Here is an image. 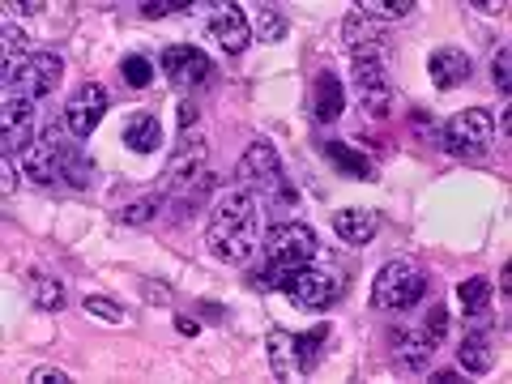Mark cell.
<instances>
[{"mask_svg": "<svg viewBox=\"0 0 512 384\" xmlns=\"http://www.w3.org/2000/svg\"><path fill=\"white\" fill-rule=\"evenodd\" d=\"M265 239L261 227V205H256L244 188H222L214 210H210V227H205V244L218 261H231V265H244L256 256Z\"/></svg>", "mask_w": 512, "mask_h": 384, "instance_id": "cell-1", "label": "cell"}, {"mask_svg": "<svg viewBox=\"0 0 512 384\" xmlns=\"http://www.w3.org/2000/svg\"><path fill=\"white\" fill-rule=\"evenodd\" d=\"M235 184L269 214H286V210H295L299 205V192L291 184V175H286L274 141H265V137L248 141V150H244V158H239V167H235Z\"/></svg>", "mask_w": 512, "mask_h": 384, "instance_id": "cell-2", "label": "cell"}, {"mask_svg": "<svg viewBox=\"0 0 512 384\" xmlns=\"http://www.w3.org/2000/svg\"><path fill=\"white\" fill-rule=\"evenodd\" d=\"M316 252H320V239L308 222H274L261 239V261L252 269V282L265 286V291H282V282L295 269L312 265Z\"/></svg>", "mask_w": 512, "mask_h": 384, "instance_id": "cell-3", "label": "cell"}, {"mask_svg": "<svg viewBox=\"0 0 512 384\" xmlns=\"http://www.w3.org/2000/svg\"><path fill=\"white\" fill-rule=\"evenodd\" d=\"M448 338V308L436 303L419 325H397L389 329V359H393V372L402 376H423L427 363L436 359L440 342Z\"/></svg>", "mask_w": 512, "mask_h": 384, "instance_id": "cell-4", "label": "cell"}, {"mask_svg": "<svg viewBox=\"0 0 512 384\" xmlns=\"http://www.w3.org/2000/svg\"><path fill=\"white\" fill-rule=\"evenodd\" d=\"M350 82L367 116L384 120L397 103V86L389 77V43H372V47H350Z\"/></svg>", "mask_w": 512, "mask_h": 384, "instance_id": "cell-5", "label": "cell"}, {"mask_svg": "<svg viewBox=\"0 0 512 384\" xmlns=\"http://www.w3.org/2000/svg\"><path fill=\"white\" fill-rule=\"evenodd\" d=\"M346 278L338 269V256H325V265H303L282 282V295L303 312H329L342 299Z\"/></svg>", "mask_w": 512, "mask_h": 384, "instance_id": "cell-6", "label": "cell"}, {"mask_svg": "<svg viewBox=\"0 0 512 384\" xmlns=\"http://www.w3.org/2000/svg\"><path fill=\"white\" fill-rule=\"evenodd\" d=\"M427 274L414 261H389L372 282V308L380 312H410L427 299Z\"/></svg>", "mask_w": 512, "mask_h": 384, "instance_id": "cell-7", "label": "cell"}, {"mask_svg": "<svg viewBox=\"0 0 512 384\" xmlns=\"http://www.w3.org/2000/svg\"><path fill=\"white\" fill-rule=\"evenodd\" d=\"M440 146L453 158H470V163H478V158H487L491 146H495V116L487 107L457 111V116L440 128Z\"/></svg>", "mask_w": 512, "mask_h": 384, "instance_id": "cell-8", "label": "cell"}, {"mask_svg": "<svg viewBox=\"0 0 512 384\" xmlns=\"http://www.w3.org/2000/svg\"><path fill=\"white\" fill-rule=\"evenodd\" d=\"M60 77H64V56L52 52V47H35L30 60L5 82V99H30V103H39V99H47V94L60 86Z\"/></svg>", "mask_w": 512, "mask_h": 384, "instance_id": "cell-9", "label": "cell"}, {"mask_svg": "<svg viewBox=\"0 0 512 384\" xmlns=\"http://www.w3.org/2000/svg\"><path fill=\"white\" fill-rule=\"evenodd\" d=\"M205 158H210V146H205V137L197 133V128H180V141H175L171 150V163H167V175H163V188L167 197H180V192H188L197 180H205Z\"/></svg>", "mask_w": 512, "mask_h": 384, "instance_id": "cell-10", "label": "cell"}, {"mask_svg": "<svg viewBox=\"0 0 512 384\" xmlns=\"http://www.w3.org/2000/svg\"><path fill=\"white\" fill-rule=\"evenodd\" d=\"M188 13H192V18H210L205 26H210L214 43H218L227 56L248 52V43H252V22H248V13L239 9L235 0H218V5H188Z\"/></svg>", "mask_w": 512, "mask_h": 384, "instance_id": "cell-11", "label": "cell"}, {"mask_svg": "<svg viewBox=\"0 0 512 384\" xmlns=\"http://www.w3.org/2000/svg\"><path fill=\"white\" fill-rule=\"evenodd\" d=\"M107 107H111L107 86H103V82H82V86L69 94V103H64V116H60V120H64V128H69V137L86 141L94 128L103 124Z\"/></svg>", "mask_w": 512, "mask_h": 384, "instance_id": "cell-12", "label": "cell"}, {"mask_svg": "<svg viewBox=\"0 0 512 384\" xmlns=\"http://www.w3.org/2000/svg\"><path fill=\"white\" fill-rule=\"evenodd\" d=\"M163 73L175 90H201L214 77V60L201 52V47L188 43H171L163 52Z\"/></svg>", "mask_w": 512, "mask_h": 384, "instance_id": "cell-13", "label": "cell"}, {"mask_svg": "<svg viewBox=\"0 0 512 384\" xmlns=\"http://www.w3.org/2000/svg\"><path fill=\"white\" fill-rule=\"evenodd\" d=\"M35 137H39L35 103L30 99H5V111H0V141H5V158H18Z\"/></svg>", "mask_w": 512, "mask_h": 384, "instance_id": "cell-14", "label": "cell"}, {"mask_svg": "<svg viewBox=\"0 0 512 384\" xmlns=\"http://www.w3.org/2000/svg\"><path fill=\"white\" fill-rule=\"evenodd\" d=\"M22 158V171L30 175L35 184H43V188H52V184H64V175H60V154H56V141H52V133H43L30 141V146L18 154Z\"/></svg>", "mask_w": 512, "mask_h": 384, "instance_id": "cell-15", "label": "cell"}, {"mask_svg": "<svg viewBox=\"0 0 512 384\" xmlns=\"http://www.w3.org/2000/svg\"><path fill=\"white\" fill-rule=\"evenodd\" d=\"M470 73H474V60L461 47H436L427 56V77L436 90H457L461 82H470Z\"/></svg>", "mask_w": 512, "mask_h": 384, "instance_id": "cell-16", "label": "cell"}, {"mask_svg": "<svg viewBox=\"0 0 512 384\" xmlns=\"http://www.w3.org/2000/svg\"><path fill=\"white\" fill-rule=\"evenodd\" d=\"M333 231H338L342 244L367 248V244H372V239L380 235V214H376V210H363V205H350V210L333 214Z\"/></svg>", "mask_w": 512, "mask_h": 384, "instance_id": "cell-17", "label": "cell"}, {"mask_svg": "<svg viewBox=\"0 0 512 384\" xmlns=\"http://www.w3.org/2000/svg\"><path fill=\"white\" fill-rule=\"evenodd\" d=\"M320 154H325V163L338 175H346V180H376V163L363 150L346 146V141H320Z\"/></svg>", "mask_w": 512, "mask_h": 384, "instance_id": "cell-18", "label": "cell"}, {"mask_svg": "<svg viewBox=\"0 0 512 384\" xmlns=\"http://www.w3.org/2000/svg\"><path fill=\"white\" fill-rule=\"evenodd\" d=\"M457 363H461V372H470V376H491V367H495V342H491V333L483 325H474L466 338H461Z\"/></svg>", "mask_w": 512, "mask_h": 384, "instance_id": "cell-19", "label": "cell"}, {"mask_svg": "<svg viewBox=\"0 0 512 384\" xmlns=\"http://www.w3.org/2000/svg\"><path fill=\"white\" fill-rule=\"evenodd\" d=\"M47 133H52V141H56L64 184H69V188H86V184L94 180V171H90V158L82 154V141H77V137H64V133H56V128H47Z\"/></svg>", "mask_w": 512, "mask_h": 384, "instance_id": "cell-20", "label": "cell"}, {"mask_svg": "<svg viewBox=\"0 0 512 384\" xmlns=\"http://www.w3.org/2000/svg\"><path fill=\"white\" fill-rule=\"evenodd\" d=\"M312 111H316L320 124H333V120H338L342 111H346V86H342V77L333 73V69H320V73H316Z\"/></svg>", "mask_w": 512, "mask_h": 384, "instance_id": "cell-21", "label": "cell"}, {"mask_svg": "<svg viewBox=\"0 0 512 384\" xmlns=\"http://www.w3.org/2000/svg\"><path fill=\"white\" fill-rule=\"evenodd\" d=\"M265 355H269V367H274V376H278V380L299 376L295 333H286V329H269V333H265Z\"/></svg>", "mask_w": 512, "mask_h": 384, "instance_id": "cell-22", "label": "cell"}, {"mask_svg": "<svg viewBox=\"0 0 512 384\" xmlns=\"http://www.w3.org/2000/svg\"><path fill=\"white\" fill-rule=\"evenodd\" d=\"M342 39H346V47H372V43H389V30H384V22H376L372 13H363L355 5L342 22Z\"/></svg>", "mask_w": 512, "mask_h": 384, "instance_id": "cell-23", "label": "cell"}, {"mask_svg": "<svg viewBox=\"0 0 512 384\" xmlns=\"http://www.w3.org/2000/svg\"><path fill=\"white\" fill-rule=\"evenodd\" d=\"M124 146L133 150V154H158V146H163V124H158L154 111H141V116L128 120Z\"/></svg>", "mask_w": 512, "mask_h": 384, "instance_id": "cell-24", "label": "cell"}, {"mask_svg": "<svg viewBox=\"0 0 512 384\" xmlns=\"http://www.w3.org/2000/svg\"><path fill=\"white\" fill-rule=\"evenodd\" d=\"M26 291H30V303H35L39 312H64V303H69V286H64L56 274H35Z\"/></svg>", "mask_w": 512, "mask_h": 384, "instance_id": "cell-25", "label": "cell"}, {"mask_svg": "<svg viewBox=\"0 0 512 384\" xmlns=\"http://www.w3.org/2000/svg\"><path fill=\"white\" fill-rule=\"evenodd\" d=\"M457 303H461V312H466V316H487V312H491V303H495V286H491V278H483V274L466 278V282L457 286Z\"/></svg>", "mask_w": 512, "mask_h": 384, "instance_id": "cell-26", "label": "cell"}, {"mask_svg": "<svg viewBox=\"0 0 512 384\" xmlns=\"http://www.w3.org/2000/svg\"><path fill=\"white\" fill-rule=\"evenodd\" d=\"M329 346V329L320 325L312 333H295V350H299V376H312L320 367V355H325Z\"/></svg>", "mask_w": 512, "mask_h": 384, "instance_id": "cell-27", "label": "cell"}, {"mask_svg": "<svg viewBox=\"0 0 512 384\" xmlns=\"http://www.w3.org/2000/svg\"><path fill=\"white\" fill-rule=\"evenodd\" d=\"M163 201H167V192H163V188H158V192H146L141 201L124 205V210L116 214V222H120V227H146V222H154V218H158V210H163Z\"/></svg>", "mask_w": 512, "mask_h": 384, "instance_id": "cell-28", "label": "cell"}, {"mask_svg": "<svg viewBox=\"0 0 512 384\" xmlns=\"http://www.w3.org/2000/svg\"><path fill=\"white\" fill-rule=\"evenodd\" d=\"M252 35L261 43H282L286 35H291V22H286L278 9L261 5V9H256V18H252Z\"/></svg>", "mask_w": 512, "mask_h": 384, "instance_id": "cell-29", "label": "cell"}, {"mask_svg": "<svg viewBox=\"0 0 512 384\" xmlns=\"http://www.w3.org/2000/svg\"><path fill=\"white\" fill-rule=\"evenodd\" d=\"M120 77L128 82V90H146L154 82V60L150 56H124L120 60Z\"/></svg>", "mask_w": 512, "mask_h": 384, "instance_id": "cell-30", "label": "cell"}, {"mask_svg": "<svg viewBox=\"0 0 512 384\" xmlns=\"http://www.w3.org/2000/svg\"><path fill=\"white\" fill-rule=\"evenodd\" d=\"M30 52H35V47H26V43H22V35H13V30L5 26V60H0V77L9 82V77L18 73L22 64L30 60Z\"/></svg>", "mask_w": 512, "mask_h": 384, "instance_id": "cell-31", "label": "cell"}, {"mask_svg": "<svg viewBox=\"0 0 512 384\" xmlns=\"http://www.w3.org/2000/svg\"><path fill=\"white\" fill-rule=\"evenodd\" d=\"M82 308H86V316H99V320H107V325H124V320H128V312L120 308V303H111L103 295H86Z\"/></svg>", "mask_w": 512, "mask_h": 384, "instance_id": "cell-32", "label": "cell"}, {"mask_svg": "<svg viewBox=\"0 0 512 384\" xmlns=\"http://www.w3.org/2000/svg\"><path fill=\"white\" fill-rule=\"evenodd\" d=\"M491 82H495V90H508V82H512L508 43H500V47H495V56H491Z\"/></svg>", "mask_w": 512, "mask_h": 384, "instance_id": "cell-33", "label": "cell"}, {"mask_svg": "<svg viewBox=\"0 0 512 384\" xmlns=\"http://www.w3.org/2000/svg\"><path fill=\"white\" fill-rule=\"evenodd\" d=\"M363 13H372V18H410L414 13V0H397V5H359Z\"/></svg>", "mask_w": 512, "mask_h": 384, "instance_id": "cell-34", "label": "cell"}, {"mask_svg": "<svg viewBox=\"0 0 512 384\" xmlns=\"http://www.w3.org/2000/svg\"><path fill=\"white\" fill-rule=\"evenodd\" d=\"M410 120H414V133L419 137L440 141V128H436V116H431V111H410Z\"/></svg>", "mask_w": 512, "mask_h": 384, "instance_id": "cell-35", "label": "cell"}, {"mask_svg": "<svg viewBox=\"0 0 512 384\" xmlns=\"http://www.w3.org/2000/svg\"><path fill=\"white\" fill-rule=\"evenodd\" d=\"M146 18H175V13H188V5H167V0H150V5H141Z\"/></svg>", "mask_w": 512, "mask_h": 384, "instance_id": "cell-36", "label": "cell"}, {"mask_svg": "<svg viewBox=\"0 0 512 384\" xmlns=\"http://www.w3.org/2000/svg\"><path fill=\"white\" fill-rule=\"evenodd\" d=\"M30 380H35V384H69L73 376L60 372V367H35V372H30Z\"/></svg>", "mask_w": 512, "mask_h": 384, "instance_id": "cell-37", "label": "cell"}, {"mask_svg": "<svg viewBox=\"0 0 512 384\" xmlns=\"http://www.w3.org/2000/svg\"><path fill=\"white\" fill-rule=\"evenodd\" d=\"M47 5H5V18H43Z\"/></svg>", "mask_w": 512, "mask_h": 384, "instance_id": "cell-38", "label": "cell"}, {"mask_svg": "<svg viewBox=\"0 0 512 384\" xmlns=\"http://www.w3.org/2000/svg\"><path fill=\"white\" fill-rule=\"evenodd\" d=\"M141 291H150V299H154V303H167V299H171L163 282H141Z\"/></svg>", "mask_w": 512, "mask_h": 384, "instance_id": "cell-39", "label": "cell"}, {"mask_svg": "<svg viewBox=\"0 0 512 384\" xmlns=\"http://www.w3.org/2000/svg\"><path fill=\"white\" fill-rule=\"evenodd\" d=\"M175 329H180L184 338H197V333H201V325H197V320H188V316H175Z\"/></svg>", "mask_w": 512, "mask_h": 384, "instance_id": "cell-40", "label": "cell"}, {"mask_svg": "<svg viewBox=\"0 0 512 384\" xmlns=\"http://www.w3.org/2000/svg\"><path fill=\"white\" fill-rule=\"evenodd\" d=\"M431 384H457L461 380V372H423Z\"/></svg>", "mask_w": 512, "mask_h": 384, "instance_id": "cell-41", "label": "cell"}, {"mask_svg": "<svg viewBox=\"0 0 512 384\" xmlns=\"http://www.w3.org/2000/svg\"><path fill=\"white\" fill-rule=\"evenodd\" d=\"M478 13H504V0H478Z\"/></svg>", "mask_w": 512, "mask_h": 384, "instance_id": "cell-42", "label": "cell"}, {"mask_svg": "<svg viewBox=\"0 0 512 384\" xmlns=\"http://www.w3.org/2000/svg\"><path fill=\"white\" fill-rule=\"evenodd\" d=\"M18 158H5V192H13V180H18V171H13Z\"/></svg>", "mask_w": 512, "mask_h": 384, "instance_id": "cell-43", "label": "cell"}, {"mask_svg": "<svg viewBox=\"0 0 512 384\" xmlns=\"http://www.w3.org/2000/svg\"><path fill=\"white\" fill-rule=\"evenodd\" d=\"M508 286H512V265L500 269V291H504V295H508Z\"/></svg>", "mask_w": 512, "mask_h": 384, "instance_id": "cell-44", "label": "cell"}]
</instances>
